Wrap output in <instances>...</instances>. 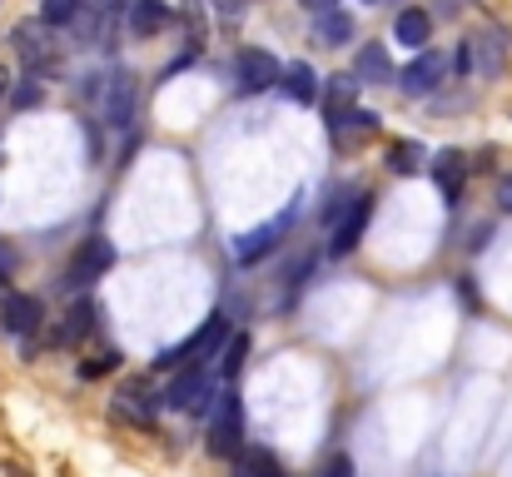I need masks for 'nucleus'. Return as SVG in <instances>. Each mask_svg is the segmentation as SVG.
<instances>
[{"mask_svg":"<svg viewBox=\"0 0 512 477\" xmlns=\"http://www.w3.org/2000/svg\"><path fill=\"white\" fill-rule=\"evenodd\" d=\"M40 318H45V309H40V299H30V294H10L5 304H0V328L5 333H35L40 328Z\"/></svg>","mask_w":512,"mask_h":477,"instance_id":"9d476101","label":"nucleus"},{"mask_svg":"<svg viewBox=\"0 0 512 477\" xmlns=\"http://www.w3.org/2000/svg\"><path fill=\"white\" fill-rule=\"evenodd\" d=\"M319 477H353V463H348V458L339 453V458H329V468H324Z\"/></svg>","mask_w":512,"mask_h":477,"instance_id":"bb28decb","label":"nucleus"},{"mask_svg":"<svg viewBox=\"0 0 512 477\" xmlns=\"http://www.w3.org/2000/svg\"><path fill=\"white\" fill-rule=\"evenodd\" d=\"M234 477H264V473H259V463H254L249 453H239V463H234Z\"/></svg>","mask_w":512,"mask_h":477,"instance_id":"cd10ccee","label":"nucleus"},{"mask_svg":"<svg viewBox=\"0 0 512 477\" xmlns=\"http://www.w3.org/2000/svg\"><path fill=\"white\" fill-rule=\"evenodd\" d=\"M229 338H234V333H229V318L209 314L194 333H189V338H184V343H179V348H165V353L155 358V368H174V373H179V368L209 363L214 353H224V343H229Z\"/></svg>","mask_w":512,"mask_h":477,"instance_id":"f257e3e1","label":"nucleus"},{"mask_svg":"<svg viewBox=\"0 0 512 477\" xmlns=\"http://www.w3.org/2000/svg\"><path fill=\"white\" fill-rule=\"evenodd\" d=\"M90 328H95V304H90V299H80V304H75V309L65 314L60 333H55V343H60V348H70V343H80V338H85Z\"/></svg>","mask_w":512,"mask_h":477,"instance_id":"f3484780","label":"nucleus"},{"mask_svg":"<svg viewBox=\"0 0 512 477\" xmlns=\"http://www.w3.org/2000/svg\"><path fill=\"white\" fill-rule=\"evenodd\" d=\"M115 413H120V418H135L140 428H155V413H150V408L140 403V393H120V403H115Z\"/></svg>","mask_w":512,"mask_h":477,"instance_id":"412c9836","label":"nucleus"},{"mask_svg":"<svg viewBox=\"0 0 512 477\" xmlns=\"http://www.w3.org/2000/svg\"><path fill=\"white\" fill-rule=\"evenodd\" d=\"M363 5H378V0H363Z\"/></svg>","mask_w":512,"mask_h":477,"instance_id":"72a5a7b5","label":"nucleus"},{"mask_svg":"<svg viewBox=\"0 0 512 477\" xmlns=\"http://www.w3.org/2000/svg\"><path fill=\"white\" fill-rule=\"evenodd\" d=\"M165 25H170V0H135V5H130V30H135L140 40L160 35Z\"/></svg>","mask_w":512,"mask_h":477,"instance_id":"9b49d317","label":"nucleus"},{"mask_svg":"<svg viewBox=\"0 0 512 477\" xmlns=\"http://www.w3.org/2000/svg\"><path fill=\"white\" fill-rule=\"evenodd\" d=\"M35 95H40V90H35V85H25V90L15 95V110H25V105H35Z\"/></svg>","mask_w":512,"mask_h":477,"instance_id":"c756f323","label":"nucleus"},{"mask_svg":"<svg viewBox=\"0 0 512 477\" xmlns=\"http://www.w3.org/2000/svg\"><path fill=\"white\" fill-rule=\"evenodd\" d=\"M299 5H304V10H319V15H324V10H334V0H299Z\"/></svg>","mask_w":512,"mask_h":477,"instance_id":"7c9ffc66","label":"nucleus"},{"mask_svg":"<svg viewBox=\"0 0 512 477\" xmlns=\"http://www.w3.org/2000/svg\"><path fill=\"white\" fill-rule=\"evenodd\" d=\"M239 438H244V408H239V398L234 393H224L219 398V408H214V418H209V453L214 458H234L239 453Z\"/></svg>","mask_w":512,"mask_h":477,"instance_id":"f03ea898","label":"nucleus"},{"mask_svg":"<svg viewBox=\"0 0 512 477\" xmlns=\"http://www.w3.org/2000/svg\"><path fill=\"white\" fill-rule=\"evenodd\" d=\"M353 100H358V75H329V95H324V115H329V125L353 110Z\"/></svg>","mask_w":512,"mask_h":477,"instance_id":"2eb2a0df","label":"nucleus"},{"mask_svg":"<svg viewBox=\"0 0 512 477\" xmlns=\"http://www.w3.org/2000/svg\"><path fill=\"white\" fill-rule=\"evenodd\" d=\"M10 269H15V254L0 244V294H5V279H10Z\"/></svg>","mask_w":512,"mask_h":477,"instance_id":"c85d7f7f","label":"nucleus"},{"mask_svg":"<svg viewBox=\"0 0 512 477\" xmlns=\"http://www.w3.org/2000/svg\"><path fill=\"white\" fill-rule=\"evenodd\" d=\"M353 40V20L343 10H324L314 20V45H348Z\"/></svg>","mask_w":512,"mask_h":477,"instance_id":"a211bd4d","label":"nucleus"},{"mask_svg":"<svg viewBox=\"0 0 512 477\" xmlns=\"http://www.w3.org/2000/svg\"><path fill=\"white\" fill-rule=\"evenodd\" d=\"M368 219H373V194H358V199L339 214V224H334V244H329V254H353L358 239H363V229H368Z\"/></svg>","mask_w":512,"mask_h":477,"instance_id":"39448f33","label":"nucleus"},{"mask_svg":"<svg viewBox=\"0 0 512 477\" xmlns=\"http://www.w3.org/2000/svg\"><path fill=\"white\" fill-rule=\"evenodd\" d=\"M110 264H115V249H110V239H85V244L75 249L70 269H65V284H70V289H80V284H95V279H100Z\"/></svg>","mask_w":512,"mask_h":477,"instance_id":"20e7f679","label":"nucleus"},{"mask_svg":"<svg viewBox=\"0 0 512 477\" xmlns=\"http://www.w3.org/2000/svg\"><path fill=\"white\" fill-rule=\"evenodd\" d=\"M418 164H423V150H418V145H393V155H388V169H393V174H413Z\"/></svg>","mask_w":512,"mask_h":477,"instance_id":"5701e85b","label":"nucleus"},{"mask_svg":"<svg viewBox=\"0 0 512 477\" xmlns=\"http://www.w3.org/2000/svg\"><path fill=\"white\" fill-rule=\"evenodd\" d=\"M15 50H20V60H25L30 70H40V45H35V25H20V30H15Z\"/></svg>","mask_w":512,"mask_h":477,"instance_id":"b1692460","label":"nucleus"},{"mask_svg":"<svg viewBox=\"0 0 512 477\" xmlns=\"http://www.w3.org/2000/svg\"><path fill=\"white\" fill-rule=\"evenodd\" d=\"M209 388H214V378H209V363H194V368H179L170 383V393H165V403L179 408V413H189V408H199V398H209Z\"/></svg>","mask_w":512,"mask_h":477,"instance_id":"0eeeda50","label":"nucleus"},{"mask_svg":"<svg viewBox=\"0 0 512 477\" xmlns=\"http://www.w3.org/2000/svg\"><path fill=\"white\" fill-rule=\"evenodd\" d=\"M5 80H10V75H5V65H0V95H5Z\"/></svg>","mask_w":512,"mask_h":477,"instance_id":"473e14b6","label":"nucleus"},{"mask_svg":"<svg viewBox=\"0 0 512 477\" xmlns=\"http://www.w3.org/2000/svg\"><path fill=\"white\" fill-rule=\"evenodd\" d=\"M473 55H478V65H483V75H488V80H493V75H503V60H508V55H503V45H498L493 35H478V40H473Z\"/></svg>","mask_w":512,"mask_h":477,"instance_id":"6ab92c4d","label":"nucleus"},{"mask_svg":"<svg viewBox=\"0 0 512 477\" xmlns=\"http://www.w3.org/2000/svg\"><path fill=\"white\" fill-rule=\"evenodd\" d=\"M249 458L259 463V473H264V477H284V468L274 463V453H264V448H249Z\"/></svg>","mask_w":512,"mask_h":477,"instance_id":"393cba45","label":"nucleus"},{"mask_svg":"<svg viewBox=\"0 0 512 477\" xmlns=\"http://www.w3.org/2000/svg\"><path fill=\"white\" fill-rule=\"evenodd\" d=\"M498 199H503V209H512V179H503V189H498Z\"/></svg>","mask_w":512,"mask_h":477,"instance_id":"2f4dec72","label":"nucleus"},{"mask_svg":"<svg viewBox=\"0 0 512 477\" xmlns=\"http://www.w3.org/2000/svg\"><path fill=\"white\" fill-rule=\"evenodd\" d=\"M110 368H115V353H105V358H95V363L85 358V363H80V378H100V373H110Z\"/></svg>","mask_w":512,"mask_h":477,"instance_id":"a878e982","label":"nucleus"},{"mask_svg":"<svg viewBox=\"0 0 512 477\" xmlns=\"http://www.w3.org/2000/svg\"><path fill=\"white\" fill-rule=\"evenodd\" d=\"M284 80V65L269 55V50H244L239 55V90L244 95H259V90H269V85H279Z\"/></svg>","mask_w":512,"mask_h":477,"instance_id":"423d86ee","label":"nucleus"},{"mask_svg":"<svg viewBox=\"0 0 512 477\" xmlns=\"http://www.w3.org/2000/svg\"><path fill=\"white\" fill-rule=\"evenodd\" d=\"M244 358H249V333H234V338L224 343V363H219V373H224V378H239Z\"/></svg>","mask_w":512,"mask_h":477,"instance_id":"aec40b11","label":"nucleus"},{"mask_svg":"<svg viewBox=\"0 0 512 477\" xmlns=\"http://www.w3.org/2000/svg\"><path fill=\"white\" fill-rule=\"evenodd\" d=\"M428 35H433V20H428L423 10H403V15L393 20V40H398L403 50H423Z\"/></svg>","mask_w":512,"mask_h":477,"instance_id":"4468645a","label":"nucleus"},{"mask_svg":"<svg viewBox=\"0 0 512 477\" xmlns=\"http://www.w3.org/2000/svg\"><path fill=\"white\" fill-rule=\"evenodd\" d=\"M279 85H284V95H289L294 105H314V95H319V75H314L304 60H294V65L284 70V80H279Z\"/></svg>","mask_w":512,"mask_h":477,"instance_id":"dca6fc26","label":"nucleus"},{"mask_svg":"<svg viewBox=\"0 0 512 477\" xmlns=\"http://www.w3.org/2000/svg\"><path fill=\"white\" fill-rule=\"evenodd\" d=\"M100 115H105L110 130H125V125L135 120V80H130V75H110V90H105Z\"/></svg>","mask_w":512,"mask_h":477,"instance_id":"1a4fd4ad","label":"nucleus"},{"mask_svg":"<svg viewBox=\"0 0 512 477\" xmlns=\"http://www.w3.org/2000/svg\"><path fill=\"white\" fill-rule=\"evenodd\" d=\"M433 179H438V189H443V199H448V204H458V199H463V179H468V159L458 155V150H448V155L438 159V169H433Z\"/></svg>","mask_w":512,"mask_h":477,"instance_id":"ddd939ff","label":"nucleus"},{"mask_svg":"<svg viewBox=\"0 0 512 477\" xmlns=\"http://www.w3.org/2000/svg\"><path fill=\"white\" fill-rule=\"evenodd\" d=\"M353 75H358V85H363V80H368V85H383V80H393L388 50H383L378 40H368V45L358 50V60H353Z\"/></svg>","mask_w":512,"mask_h":477,"instance_id":"f8f14e48","label":"nucleus"},{"mask_svg":"<svg viewBox=\"0 0 512 477\" xmlns=\"http://www.w3.org/2000/svg\"><path fill=\"white\" fill-rule=\"evenodd\" d=\"M443 75H448V60H443L438 50H423V55L398 75V90H403V95H433Z\"/></svg>","mask_w":512,"mask_h":477,"instance_id":"6e6552de","label":"nucleus"},{"mask_svg":"<svg viewBox=\"0 0 512 477\" xmlns=\"http://www.w3.org/2000/svg\"><path fill=\"white\" fill-rule=\"evenodd\" d=\"M289 229H294V204H289V209H279L269 224H259V229L239 234V239H234V259H239V264H259V259L279 244V234H289Z\"/></svg>","mask_w":512,"mask_h":477,"instance_id":"7ed1b4c3","label":"nucleus"},{"mask_svg":"<svg viewBox=\"0 0 512 477\" xmlns=\"http://www.w3.org/2000/svg\"><path fill=\"white\" fill-rule=\"evenodd\" d=\"M80 15V0H45L40 5V20L45 25H65V20H75Z\"/></svg>","mask_w":512,"mask_h":477,"instance_id":"4be33fe9","label":"nucleus"}]
</instances>
